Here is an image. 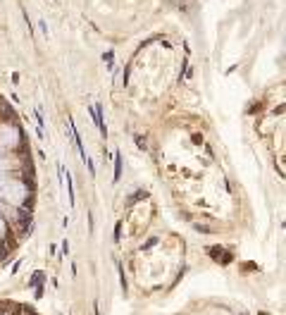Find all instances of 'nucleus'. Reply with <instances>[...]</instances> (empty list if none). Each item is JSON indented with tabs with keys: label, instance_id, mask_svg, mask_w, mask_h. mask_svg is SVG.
Returning <instances> with one entry per match:
<instances>
[{
	"label": "nucleus",
	"instance_id": "0eeeda50",
	"mask_svg": "<svg viewBox=\"0 0 286 315\" xmlns=\"http://www.w3.org/2000/svg\"><path fill=\"white\" fill-rule=\"evenodd\" d=\"M115 241L117 244L122 241V222H117V227H115Z\"/></svg>",
	"mask_w": 286,
	"mask_h": 315
},
{
	"label": "nucleus",
	"instance_id": "9d476101",
	"mask_svg": "<svg viewBox=\"0 0 286 315\" xmlns=\"http://www.w3.org/2000/svg\"><path fill=\"white\" fill-rule=\"evenodd\" d=\"M41 296H43V284H38V286H36V298H41Z\"/></svg>",
	"mask_w": 286,
	"mask_h": 315
},
{
	"label": "nucleus",
	"instance_id": "6e6552de",
	"mask_svg": "<svg viewBox=\"0 0 286 315\" xmlns=\"http://www.w3.org/2000/svg\"><path fill=\"white\" fill-rule=\"evenodd\" d=\"M67 253H69V241L64 239V241H62V255H67Z\"/></svg>",
	"mask_w": 286,
	"mask_h": 315
},
{
	"label": "nucleus",
	"instance_id": "39448f33",
	"mask_svg": "<svg viewBox=\"0 0 286 315\" xmlns=\"http://www.w3.org/2000/svg\"><path fill=\"white\" fill-rule=\"evenodd\" d=\"M103 60H105V64H107V67H112V60H115V53H112V50H107V53L103 55Z\"/></svg>",
	"mask_w": 286,
	"mask_h": 315
},
{
	"label": "nucleus",
	"instance_id": "1a4fd4ad",
	"mask_svg": "<svg viewBox=\"0 0 286 315\" xmlns=\"http://www.w3.org/2000/svg\"><path fill=\"white\" fill-rule=\"evenodd\" d=\"M155 244H158V239H150V241L143 246V251H148V248H150V246H155Z\"/></svg>",
	"mask_w": 286,
	"mask_h": 315
},
{
	"label": "nucleus",
	"instance_id": "f03ea898",
	"mask_svg": "<svg viewBox=\"0 0 286 315\" xmlns=\"http://www.w3.org/2000/svg\"><path fill=\"white\" fill-rule=\"evenodd\" d=\"M119 177H122V153H115V182H119Z\"/></svg>",
	"mask_w": 286,
	"mask_h": 315
},
{
	"label": "nucleus",
	"instance_id": "9b49d317",
	"mask_svg": "<svg viewBox=\"0 0 286 315\" xmlns=\"http://www.w3.org/2000/svg\"><path fill=\"white\" fill-rule=\"evenodd\" d=\"M93 308H95V315H100V306H98V301H95V306H93Z\"/></svg>",
	"mask_w": 286,
	"mask_h": 315
},
{
	"label": "nucleus",
	"instance_id": "7ed1b4c3",
	"mask_svg": "<svg viewBox=\"0 0 286 315\" xmlns=\"http://www.w3.org/2000/svg\"><path fill=\"white\" fill-rule=\"evenodd\" d=\"M67 193H69V203L74 205V184H72V177H69V172H67Z\"/></svg>",
	"mask_w": 286,
	"mask_h": 315
},
{
	"label": "nucleus",
	"instance_id": "20e7f679",
	"mask_svg": "<svg viewBox=\"0 0 286 315\" xmlns=\"http://www.w3.org/2000/svg\"><path fill=\"white\" fill-rule=\"evenodd\" d=\"M43 282V272H36L31 279H29V286H36V284H41Z\"/></svg>",
	"mask_w": 286,
	"mask_h": 315
},
{
	"label": "nucleus",
	"instance_id": "423d86ee",
	"mask_svg": "<svg viewBox=\"0 0 286 315\" xmlns=\"http://www.w3.org/2000/svg\"><path fill=\"white\" fill-rule=\"evenodd\" d=\"M119 267V284H122V291H127V277H124V270H122V265H117Z\"/></svg>",
	"mask_w": 286,
	"mask_h": 315
},
{
	"label": "nucleus",
	"instance_id": "f257e3e1",
	"mask_svg": "<svg viewBox=\"0 0 286 315\" xmlns=\"http://www.w3.org/2000/svg\"><path fill=\"white\" fill-rule=\"evenodd\" d=\"M88 112L93 115V122H95V126L100 129V134L107 136V126H105V122H103V108H100V105H91Z\"/></svg>",
	"mask_w": 286,
	"mask_h": 315
}]
</instances>
